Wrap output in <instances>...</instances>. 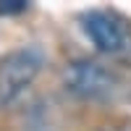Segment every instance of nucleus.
Masks as SVG:
<instances>
[{"mask_svg":"<svg viewBox=\"0 0 131 131\" xmlns=\"http://www.w3.org/2000/svg\"><path fill=\"white\" fill-rule=\"evenodd\" d=\"M66 86L84 100H105L115 86V76L97 60H76L66 71Z\"/></svg>","mask_w":131,"mask_h":131,"instance_id":"7ed1b4c3","label":"nucleus"},{"mask_svg":"<svg viewBox=\"0 0 131 131\" xmlns=\"http://www.w3.org/2000/svg\"><path fill=\"white\" fill-rule=\"evenodd\" d=\"M26 8V3L24 0H0V13H18V10H24Z\"/></svg>","mask_w":131,"mask_h":131,"instance_id":"20e7f679","label":"nucleus"},{"mask_svg":"<svg viewBox=\"0 0 131 131\" xmlns=\"http://www.w3.org/2000/svg\"><path fill=\"white\" fill-rule=\"evenodd\" d=\"M84 34L92 39V45L107 52V55H121L131 47V37H128V29L126 24L118 16L107 13V10H89L84 18Z\"/></svg>","mask_w":131,"mask_h":131,"instance_id":"f03ea898","label":"nucleus"},{"mask_svg":"<svg viewBox=\"0 0 131 131\" xmlns=\"http://www.w3.org/2000/svg\"><path fill=\"white\" fill-rule=\"evenodd\" d=\"M42 52L37 47L13 50L0 60V105H10L24 94L42 68Z\"/></svg>","mask_w":131,"mask_h":131,"instance_id":"f257e3e1","label":"nucleus"}]
</instances>
